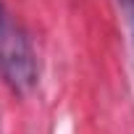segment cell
I'll use <instances>...</instances> for the list:
<instances>
[{"label":"cell","mask_w":134,"mask_h":134,"mask_svg":"<svg viewBox=\"0 0 134 134\" xmlns=\"http://www.w3.org/2000/svg\"><path fill=\"white\" fill-rule=\"evenodd\" d=\"M0 76L13 90L26 92L37 82V60L29 40L13 29L0 11Z\"/></svg>","instance_id":"obj_1"},{"label":"cell","mask_w":134,"mask_h":134,"mask_svg":"<svg viewBox=\"0 0 134 134\" xmlns=\"http://www.w3.org/2000/svg\"><path fill=\"white\" fill-rule=\"evenodd\" d=\"M118 5H121V11L126 13V19H129V24H131V34H134V0H118Z\"/></svg>","instance_id":"obj_2"}]
</instances>
